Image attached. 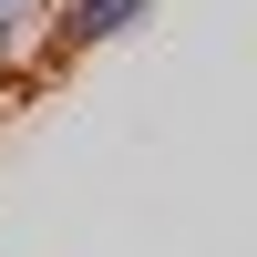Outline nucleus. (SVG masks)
<instances>
[{
  "instance_id": "f03ea898",
  "label": "nucleus",
  "mask_w": 257,
  "mask_h": 257,
  "mask_svg": "<svg viewBox=\"0 0 257 257\" xmlns=\"http://www.w3.org/2000/svg\"><path fill=\"white\" fill-rule=\"evenodd\" d=\"M0 11H31V0H0Z\"/></svg>"
},
{
  "instance_id": "f257e3e1",
  "label": "nucleus",
  "mask_w": 257,
  "mask_h": 257,
  "mask_svg": "<svg viewBox=\"0 0 257 257\" xmlns=\"http://www.w3.org/2000/svg\"><path fill=\"white\" fill-rule=\"evenodd\" d=\"M52 11H62L52 62H82V52H103V41H134L144 21H155V0H52Z\"/></svg>"
}]
</instances>
